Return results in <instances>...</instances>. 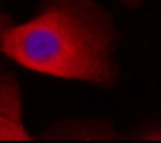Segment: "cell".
<instances>
[{"mask_svg":"<svg viewBox=\"0 0 161 143\" xmlns=\"http://www.w3.org/2000/svg\"><path fill=\"white\" fill-rule=\"evenodd\" d=\"M0 140L30 141L35 136L23 121V88L11 69L0 66Z\"/></svg>","mask_w":161,"mask_h":143,"instance_id":"7a4b0ae2","label":"cell"},{"mask_svg":"<svg viewBox=\"0 0 161 143\" xmlns=\"http://www.w3.org/2000/svg\"><path fill=\"white\" fill-rule=\"evenodd\" d=\"M119 42L113 14L95 0H40L31 19L5 29L0 52L30 71L111 90Z\"/></svg>","mask_w":161,"mask_h":143,"instance_id":"6da1fadb","label":"cell"},{"mask_svg":"<svg viewBox=\"0 0 161 143\" xmlns=\"http://www.w3.org/2000/svg\"><path fill=\"white\" fill-rule=\"evenodd\" d=\"M40 140H87V141H118L123 136L108 119H63L56 121L38 135Z\"/></svg>","mask_w":161,"mask_h":143,"instance_id":"3957f363","label":"cell"},{"mask_svg":"<svg viewBox=\"0 0 161 143\" xmlns=\"http://www.w3.org/2000/svg\"><path fill=\"white\" fill-rule=\"evenodd\" d=\"M12 24H14V19H12L7 12H4L0 9V38H2V35L5 33V29H9ZM0 57H2V52H0Z\"/></svg>","mask_w":161,"mask_h":143,"instance_id":"277c9868","label":"cell"},{"mask_svg":"<svg viewBox=\"0 0 161 143\" xmlns=\"http://www.w3.org/2000/svg\"><path fill=\"white\" fill-rule=\"evenodd\" d=\"M118 2H121V4L128 9H137V7H140L146 0H118Z\"/></svg>","mask_w":161,"mask_h":143,"instance_id":"5b68a950","label":"cell"}]
</instances>
